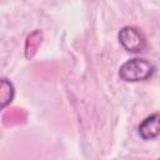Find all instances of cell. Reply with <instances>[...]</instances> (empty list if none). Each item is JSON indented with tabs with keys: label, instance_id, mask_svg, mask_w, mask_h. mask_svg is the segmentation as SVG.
Wrapping results in <instances>:
<instances>
[{
	"label": "cell",
	"instance_id": "7a4b0ae2",
	"mask_svg": "<svg viewBox=\"0 0 160 160\" xmlns=\"http://www.w3.org/2000/svg\"><path fill=\"white\" fill-rule=\"evenodd\" d=\"M119 41L129 52H142L146 49V39L144 34L135 26H124L119 31Z\"/></svg>",
	"mask_w": 160,
	"mask_h": 160
},
{
	"label": "cell",
	"instance_id": "6da1fadb",
	"mask_svg": "<svg viewBox=\"0 0 160 160\" xmlns=\"http://www.w3.org/2000/svg\"><path fill=\"white\" fill-rule=\"evenodd\" d=\"M155 72V66L145 59H130L125 61L119 69V76L121 80L128 82L144 81L152 76Z\"/></svg>",
	"mask_w": 160,
	"mask_h": 160
},
{
	"label": "cell",
	"instance_id": "3957f363",
	"mask_svg": "<svg viewBox=\"0 0 160 160\" xmlns=\"http://www.w3.org/2000/svg\"><path fill=\"white\" fill-rule=\"evenodd\" d=\"M139 134L144 140H152L160 136V112L145 118L139 125Z\"/></svg>",
	"mask_w": 160,
	"mask_h": 160
},
{
	"label": "cell",
	"instance_id": "5b68a950",
	"mask_svg": "<svg viewBox=\"0 0 160 160\" xmlns=\"http://www.w3.org/2000/svg\"><path fill=\"white\" fill-rule=\"evenodd\" d=\"M41 39H42V32L40 30L32 31L26 38V42H25V56L28 59H31L35 55L39 45L41 44Z\"/></svg>",
	"mask_w": 160,
	"mask_h": 160
},
{
	"label": "cell",
	"instance_id": "277c9868",
	"mask_svg": "<svg viewBox=\"0 0 160 160\" xmlns=\"http://www.w3.org/2000/svg\"><path fill=\"white\" fill-rule=\"evenodd\" d=\"M15 96V89L14 85L10 80L2 78L0 81V104H1V109H4L5 106H8Z\"/></svg>",
	"mask_w": 160,
	"mask_h": 160
},
{
	"label": "cell",
	"instance_id": "8992f818",
	"mask_svg": "<svg viewBox=\"0 0 160 160\" xmlns=\"http://www.w3.org/2000/svg\"><path fill=\"white\" fill-rule=\"evenodd\" d=\"M159 160H160V159H159Z\"/></svg>",
	"mask_w": 160,
	"mask_h": 160
}]
</instances>
